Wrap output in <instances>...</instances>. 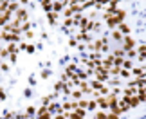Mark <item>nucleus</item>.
<instances>
[{"instance_id":"ddd939ff","label":"nucleus","mask_w":146,"mask_h":119,"mask_svg":"<svg viewBox=\"0 0 146 119\" xmlns=\"http://www.w3.org/2000/svg\"><path fill=\"white\" fill-rule=\"evenodd\" d=\"M18 9H20V2H9V5H7L9 13H16Z\"/></svg>"},{"instance_id":"393cba45","label":"nucleus","mask_w":146,"mask_h":119,"mask_svg":"<svg viewBox=\"0 0 146 119\" xmlns=\"http://www.w3.org/2000/svg\"><path fill=\"white\" fill-rule=\"evenodd\" d=\"M0 69H2V72H7V70H9V65H7V63H4V61H2V65H0Z\"/></svg>"},{"instance_id":"f3484780","label":"nucleus","mask_w":146,"mask_h":119,"mask_svg":"<svg viewBox=\"0 0 146 119\" xmlns=\"http://www.w3.org/2000/svg\"><path fill=\"white\" fill-rule=\"evenodd\" d=\"M63 16H65V18H72V16H74V11H72L69 5H67V7L63 9Z\"/></svg>"},{"instance_id":"c756f323","label":"nucleus","mask_w":146,"mask_h":119,"mask_svg":"<svg viewBox=\"0 0 146 119\" xmlns=\"http://www.w3.org/2000/svg\"><path fill=\"white\" fill-rule=\"evenodd\" d=\"M9 61H11V63H15V61H16V54H9Z\"/></svg>"},{"instance_id":"39448f33","label":"nucleus","mask_w":146,"mask_h":119,"mask_svg":"<svg viewBox=\"0 0 146 119\" xmlns=\"http://www.w3.org/2000/svg\"><path fill=\"white\" fill-rule=\"evenodd\" d=\"M110 38H112V40H115L117 43H121V42H123V38H125V35H123V33H119L117 29H114V31H110Z\"/></svg>"},{"instance_id":"9d476101","label":"nucleus","mask_w":146,"mask_h":119,"mask_svg":"<svg viewBox=\"0 0 146 119\" xmlns=\"http://www.w3.org/2000/svg\"><path fill=\"white\" fill-rule=\"evenodd\" d=\"M5 49H7V53L9 54H18V43H7V47H5Z\"/></svg>"},{"instance_id":"a211bd4d","label":"nucleus","mask_w":146,"mask_h":119,"mask_svg":"<svg viewBox=\"0 0 146 119\" xmlns=\"http://www.w3.org/2000/svg\"><path fill=\"white\" fill-rule=\"evenodd\" d=\"M135 51H137V54L141 56V54H146V45L141 43V45H135Z\"/></svg>"},{"instance_id":"c85d7f7f","label":"nucleus","mask_w":146,"mask_h":119,"mask_svg":"<svg viewBox=\"0 0 146 119\" xmlns=\"http://www.w3.org/2000/svg\"><path fill=\"white\" fill-rule=\"evenodd\" d=\"M50 76V70H42V78H49Z\"/></svg>"},{"instance_id":"412c9836","label":"nucleus","mask_w":146,"mask_h":119,"mask_svg":"<svg viewBox=\"0 0 146 119\" xmlns=\"http://www.w3.org/2000/svg\"><path fill=\"white\" fill-rule=\"evenodd\" d=\"M36 110L38 108H35V106H27V108H25V114L29 116V117H33V116H36Z\"/></svg>"},{"instance_id":"7c9ffc66","label":"nucleus","mask_w":146,"mask_h":119,"mask_svg":"<svg viewBox=\"0 0 146 119\" xmlns=\"http://www.w3.org/2000/svg\"><path fill=\"white\" fill-rule=\"evenodd\" d=\"M0 65H2V58H0Z\"/></svg>"},{"instance_id":"dca6fc26","label":"nucleus","mask_w":146,"mask_h":119,"mask_svg":"<svg viewBox=\"0 0 146 119\" xmlns=\"http://www.w3.org/2000/svg\"><path fill=\"white\" fill-rule=\"evenodd\" d=\"M119 76H121L123 79H125V81H128V79H130V76H132V70H125V69H121Z\"/></svg>"},{"instance_id":"f8f14e48","label":"nucleus","mask_w":146,"mask_h":119,"mask_svg":"<svg viewBox=\"0 0 146 119\" xmlns=\"http://www.w3.org/2000/svg\"><path fill=\"white\" fill-rule=\"evenodd\" d=\"M99 108H98V101H94V99H88V108H87V112H98Z\"/></svg>"},{"instance_id":"4468645a","label":"nucleus","mask_w":146,"mask_h":119,"mask_svg":"<svg viewBox=\"0 0 146 119\" xmlns=\"http://www.w3.org/2000/svg\"><path fill=\"white\" fill-rule=\"evenodd\" d=\"M117 31L123 33L125 36H128V33H130V27H128L126 24H119V25H117Z\"/></svg>"},{"instance_id":"a878e982","label":"nucleus","mask_w":146,"mask_h":119,"mask_svg":"<svg viewBox=\"0 0 146 119\" xmlns=\"http://www.w3.org/2000/svg\"><path fill=\"white\" fill-rule=\"evenodd\" d=\"M5 99V92H4V88L0 87V103H2V101Z\"/></svg>"},{"instance_id":"423d86ee","label":"nucleus","mask_w":146,"mask_h":119,"mask_svg":"<svg viewBox=\"0 0 146 119\" xmlns=\"http://www.w3.org/2000/svg\"><path fill=\"white\" fill-rule=\"evenodd\" d=\"M40 5H42V9L45 11L47 15L52 13V2H49V0H43V2H40Z\"/></svg>"},{"instance_id":"7ed1b4c3","label":"nucleus","mask_w":146,"mask_h":119,"mask_svg":"<svg viewBox=\"0 0 146 119\" xmlns=\"http://www.w3.org/2000/svg\"><path fill=\"white\" fill-rule=\"evenodd\" d=\"M15 20H18L20 24H25V22H29V18H27V11L20 7V9L15 13Z\"/></svg>"},{"instance_id":"f03ea898","label":"nucleus","mask_w":146,"mask_h":119,"mask_svg":"<svg viewBox=\"0 0 146 119\" xmlns=\"http://www.w3.org/2000/svg\"><path fill=\"white\" fill-rule=\"evenodd\" d=\"M69 5V2H65V0H56V2H52V11L54 13H63V9Z\"/></svg>"},{"instance_id":"5701e85b","label":"nucleus","mask_w":146,"mask_h":119,"mask_svg":"<svg viewBox=\"0 0 146 119\" xmlns=\"http://www.w3.org/2000/svg\"><path fill=\"white\" fill-rule=\"evenodd\" d=\"M35 51H36L35 45H33V43H27V47H25V53H27V54H33Z\"/></svg>"},{"instance_id":"cd10ccee","label":"nucleus","mask_w":146,"mask_h":119,"mask_svg":"<svg viewBox=\"0 0 146 119\" xmlns=\"http://www.w3.org/2000/svg\"><path fill=\"white\" fill-rule=\"evenodd\" d=\"M36 119H52L50 114H45V116H36Z\"/></svg>"},{"instance_id":"bb28decb","label":"nucleus","mask_w":146,"mask_h":119,"mask_svg":"<svg viewBox=\"0 0 146 119\" xmlns=\"http://www.w3.org/2000/svg\"><path fill=\"white\" fill-rule=\"evenodd\" d=\"M119 116L117 114H112V112H108V114H106V119H117Z\"/></svg>"},{"instance_id":"20e7f679","label":"nucleus","mask_w":146,"mask_h":119,"mask_svg":"<svg viewBox=\"0 0 146 119\" xmlns=\"http://www.w3.org/2000/svg\"><path fill=\"white\" fill-rule=\"evenodd\" d=\"M83 98H85V96H83V92H81L80 88H74L70 92V101H81Z\"/></svg>"},{"instance_id":"b1692460","label":"nucleus","mask_w":146,"mask_h":119,"mask_svg":"<svg viewBox=\"0 0 146 119\" xmlns=\"http://www.w3.org/2000/svg\"><path fill=\"white\" fill-rule=\"evenodd\" d=\"M69 45H70V47H76V45H78V40L76 38H70L69 40Z\"/></svg>"},{"instance_id":"4be33fe9","label":"nucleus","mask_w":146,"mask_h":119,"mask_svg":"<svg viewBox=\"0 0 146 119\" xmlns=\"http://www.w3.org/2000/svg\"><path fill=\"white\" fill-rule=\"evenodd\" d=\"M22 38H25V40H33V38H35V33H33V29H31V31H27V33H22Z\"/></svg>"},{"instance_id":"6e6552de","label":"nucleus","mask_w":146,"mask_h":119,"mask_svg":"<svg viewBox=\"0 0 146 119\" xmlns=\"http://www.w3.org/2000/svg\"><path fill=\"white\" fill-rule=\"evenodd\" d=\"M47 18H49V24H50V25H56V24H58V18H60V15L52 11V13H49V15H47Z\"/></svg>"},{"instance_id":"1a4fd4ad","label":"nucleus","mask_w":146,"mask_h":119,"mask_svg":"<svg viewBox=\"0 0 146 119\" xmlns=\"http://www.w3.org/2000/svg\"><path fill=\"white\" fill-rule=\"evenodd\" d=\"M133 67H135V63L132 60H123V63H121V69H125V70H132Z\"/></svg>"},{"instance_id":"2eb2a0df","label":"nucleus","mask_w":146,"mask_h":119,"mask_svg":"<svg viewBox=\"0 0 146 119\" xmlns=\"http://www.w3.org/2000/svg\"><path fill=\"white\" fill-rule=\"evenodd\" d=\"M74 114H76L78 117H80V119H87V114H88V112H87V110H83V108H80V106H78V108L74 110Z\"/></svg>"},{"instance_id":"0eeeda50","label":"nucleus","mask_w":146,"mask_h":119,"mask_svg":"<svg viewBox=\"0 0 146 119\" xmlns=\"http://www.w3.org/2000/svg\"><path fill=\"white\" fill-rule=\"evenodd\" d=\"M88 85H90V88H92V90H101V88H103V85H105V83H101V81H96V79H88Z\"/></svg>"},{"instance_id":"6ab92c4d","label":"nucleus","mask_w":146,"mask_h":119,"mask_svg":"<svg viewBox=\"0 0 146 119\" xmlns=\"http://www.w3.org/2000/svg\"><path fill=\"white\" fill-rule=\"evenodd\" d=\"M45 114H49V110H47V106H38V110H36V116H45Z\"/></svg>"},{"instance_id":"9b49d317","label":"nucleus","mask_w":146,"mask_h":119,"mask_svg":"<svg viewBox=\"0 0 146 119\" xmlns=\"http://www.w3.org/2000/svg\"><path fill=\"white\" fill-rule=\"evenodd\" d=\"M112 54H114L115 58H119V60H126V51H123V49H115Z\"/></svg>"},{"instance_id":"f257e3e1","label":"nucleus","mask_w":146,"mask_h":119,"mask_svg":"<svg viewBox=\"0 0 146 119\" xmlns=\"http://www.w3.org/2000/svg\"><path fill=\"white\" fill-rule=\"evenodd\" d=\"M121 49L126 51V53H128V51H132V49H135V40H133L130 35L125 36V38H123V42H121Z\"/></svg>"},{"instance_id":"aec40b11","label":"nucleus","mask_w":146,"mask_h":119,"mask_svg":"<svg viewBox=\"0 0 146 119\" xmlns=\"http://www.w3.org/2000/svg\"><path fill=\"white\" fill-rule=\"evenodd\" d=\"M78 106H80V108H83V110H87V108H88V99L83 98L81 101H78Z\"/></svg>"},{"instance_id":"2f4dec72","label":"nucleus","mask_w":146,"mask_h":119,"mask_svg":"<svg viewBox=\"0 0 146 119\" xmlns=\"http://www.w3.org/2000/svg\"><path fill=\"white\" fill-rule=\"evenodd\" d=\"M0 33H2V29H0Z\"/></svg>"}]
</instances>
